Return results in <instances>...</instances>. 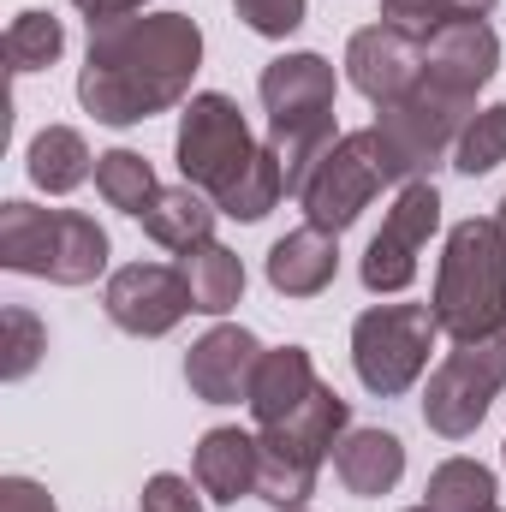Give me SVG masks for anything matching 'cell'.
I'll list each match as a JSON object with an SVG mask.
<instances>
[{"label":"cell","instance_id":"obj_1","mask_svg":"<svg viewBox=\"0 0 506 512\" xmlns=\"http://www.w3.org/2000/svg\"><path fill=\"white\" fill-rule=\"evenodd\" d=\"M203 66V30L191 12H131L90 24L78 102L102 126H143L191 96Z\"/></svg>","mask_w":506,"mask_h":512},{"label":"cell","instance_id":"obj_2","mask_svg":"<svg viewBox=\"0 0 506 512\" xmlns=\"http://www.w3.org/2000/svg\"><path fill=\"white\" fill-rule=\"evenodd\" d=\"M435 322L453 340H483L506 328V227L489 215H471L447 233V251L435 268Z\"/></svg>","mask_w":506,"mask_h":512},{"label":"cell","instance_id":"obj_3","mask_svg":"<svg viewBox=\"0 0 506 512\" xmlns=\"http://www.w3.org/2000/svg\"><path fill=\"white\" fill-rule=\"evenodd\" d=\"M352 423V405L334 393V387H316L292 417L268 423L256 441H262V477H256V501L268 507H304L316 495V477H322V459L340 447Z\"/></svg>","mask_w":506,"mask_h":512},{"label":"cell","instance_id":"obj_4","mask_svg":"<svg viewBox=\"0 0 506 512\" xmlns=\"http://www.w3.org/2000/svg\"><path fill=\"white\" fill-rule=\"evenodd\" d=\"M387 185H411V179H405V161L393 155V143H387L376 126L340 131V143H334V149L316 161V173L304 179L298 209H304L310 227H322V233L340 239Z\"/></svg>","mask_w":506,"mask_h":512},{"label":"cell","instance_id":"obj_5","mask_svg":"<svg viewBox=\"0 0 506 512\" xmlns=\"http://www.w3.org/2000/svg\"><path fill=\"white\" fill-rule=\"evenodd\" d=\"M435 340H441V322L429 304H370L352 322V370L376 399H399L429 370Z\"/></svg>","mask_w":506,"mask_h":512},{"label":"cell","instance_id":"obj_6","mask_svg":"<svg viewBox=\"0 0 506 512\" xmlns=\"http://www.w3.org/2000/svg\"><path fill=\"white\" fill-rule=\"evenodd\" d=\"M506 387V328L483 340H453V352L429 370L423 387V423L447 441L477 435V423L489 417V405Z\"/></svg>","mask_w":506,"mask_h":512},{"label":"cell","instance_id":"obj_7","mask_svg":"<svg viewBox=\"0 0 506 512\" xmlns=\"http://www.w3.org/2000/svg\"><path fill=\"white\" fill-rule=\"evenodd\" d=\"M256 143L251 126H245V114H239V102L233 96H221V90H197L191 102H185V114H179V137H173V155H179V173H185V185H197L203 197H221L245 167L256 161Z\"/></svg>","mask_w":506,"mask_h":512},{"label":"cell","instance_id":"obj_8","mask_svg":"<svg viewBox=\"0 0 506 512\" xmlns=\"http://www.w3.org/2000/svg\"><path fill=\"white\" fill-rule=\"evenodd\" d=\"M471 114H477V102L447 96V90H435L423 78L411 96L376 108V131L393 143V155L405 161V179H429V167L453 161V143H459V131L471 126Z\"/></svg>","mask_w":506,"mask_h":512},{"label":"cell","instance_id":"obj_9","mask_svg":"<svg viewBox=\"0 0 506 512\" xmlns=\"http://www.w3.org/2000/svg\"><path fill=\"white\" fill-rule=\"evenodd\" d=\"M435 227H441V191H435L429 179H411V185L393 197V209L381 215V233L370 239V251H364V268H358L364 286H370L376 298L405 292V286L417 280V256L435 239Z\"/></svg>","mask_w":506,"mask_h":512},{"label":"cell","instance_id":"obj_10","mask_svg":"<svg viewBox=\"0 0 506 512\" xmlns=\"http://www.w3.org/2000/svg\"><path fill=\"white\" fill-rule=\"evenodd\" d=\"M102 310L120 334H137V340H161L173 334L185 316H191V286L179 268L167 262H126L108 274V292H102Z\"/></svg>","mask_w":506,"mask_h":512},{"label":"cell","instance_id":"obj_11","mask_svg":"<svg viewBox=\"0 0 506 512\" xmlns=\"http://www.w3.org/2000/svg\"><path fill=\"white\" fill-rule=\"evenodd\" d=\"M346 78H352L358 96L387 108V102H399L423 84V42L393 30V24H364L346 42Z\"/></svg>","mask_w":506,"mask_h":512},{"label":"cell","instance_id":"obj_12","mask_svg":"<svg viewBox=\"0 0 506 512\" xmlns=\"http://www.w3.org/2000/svg\"><path fill=\"white\" fill-rule=\"evenodd\" d=\"M256 364H262V340L239 322H221L185 352V387L203 405H239V399H251Z\"/></svg>","mask_w":506,"mask_h":512},{"label":"cell","instance_id":"obj_13","mask_svg":"<svg viewBox=\"0 0 506 512\" xmlns=\"http://www.w3.org/2000/svg\"><path fill=\"white\" fill-rule=\"evenodd\" d=\"M495 66H501V36L489 30V18H477V24H447V30H435V36L423 42V78H429L435 90H447V96L477 102V90L495 78Z\"/></svg>","mask_w":506,"mask_h":512},{"label":"cell","instance_id":"obj_14","mask_svg":"<svg viewBox=\"0 0 506 512\" xmlns=\"http://www.w3.org/2000/svg\"><path fill=\"white\" fill-rule=\"evenodd\" d=\"M262 108H268V126L280 120H304V114H334V66L322 54H280L262 66V84H256Z\"/></svg>","mask_w":506,"mask_h":512},{"label":"cell","instance_id":"obj_15","mask_svg":"<svg viewBox=\"0 0 506 512\" xmlns=\"http://www.w3.org/2000/svg\"><path fill=\"white\" fill-rule=\"evenodd\" d=\"M191 477L209 501H245L256 495V477H262V441L245 429H209L191 453Z\"/></svg>","mask_w":506,"mask_h":512},{"label":"cell","instance_id":"obj_16","mask_svg":"<svg viewBox=\"0 0 506 512\" xmlns=\"http://www.w3.org/2000/svg\"><path fill=\"white\" fill-rule=\"evenodd\" d=\"M334 274H340V239L310 221L298 233L274 239V251H268V286L280 298H316L334 286Z\"/></svg>","mask_w":506,"mask_h":512},{"label":"cell","instance_id":"obj_17","mask_svg":"<svg viewBox=\"0 0 506 512\" xmlns=\"http://www.w3.org/2000/svg\"><path fill=\"white\" fill-rule=\"evenodd\" d=\"M334 477H340L346 495H358V501L393 495L399 477H405V441H399L393 429H346L340 447H334Z\"/></svg>","mask_w":506,"mask_h":512},{"label":"cell","instance_id":"obj_18","mask_svg":"<svg viewBox=\"0 0 506 512\" xmlns=\"http://www.w3.org/2000/svg\"><path fill=\"white\" fill-rule=\"evenodd\" d=\"M316 364H310V352L304 346H274V352H262V364H256V382H251V417L256 429H268V423H280V417H292L310 393H316Z\"/></svg>","mask_w":506,"mask_h":512},{"label":"cell","instance_id":"obj_19","mask_svg":"<svg viewBox=\"0 0 506 512\" xmlns=\"http://www.w3.org/2000/svg\"><path fill=\"white\" fill-rule=\"evenodd\" d=\"M215 215H221L215 197H203L197 185H161L137 221H143V233H149L155 245H167V251H197V245H209Z\"/></svg>","mask_w":506,"mask_h":512},{"label":"cell","instance_id":"obj_20","mask_svg":"<svg viewBox=\"0 0 506 512\" xmlns=\"http://www.w3.org/2000/svg\"><path fill=\"white\" fill-rule=\"evenodd\" d=\"M108 268V233L78 215V209H54V239H48V274L54 286H90Z\"/></svg>","mask_w":506,"mask_h":512},{"label":"cell","instance_id":"obj_21","mask_svg":"<svg viewBox=\"0 0 506 512\" xmlns=\"http://www.w3.org/2000/svg\"><path fill=\"white\" fill-rule=\"evenodd\" d=\"M24 167H30V185H36V191H48V197H66V191H78V185L96 173V155H90L84 131L48 126V131H36V137H30V155H24Z\"/></svg>","mask_w":506,"mask_h":512},{"label":"cell","instance_id":"obj_22","mask_svg":"<svg viewBox=\"0 0 506 512\" xmlns=\"http://www.w3.org/2000/svg\"><path fill=\"white\" fill-rule=\"evenodd\" d=\"M179 274L191 286V310L197 316H227L239 298H245V262L227 245H197V251H179Z\"/></svg>","mask_w":506,"mask_h":512},{"label":"cell","instance_id":"obj_23","mask_svg":"<svg viewBox=\"0 0 506 512\" xmlns=\"http://www.w3.org/2000/svg\"><path fill=\"white\" fill-rule=\"evenodd\" d=\"M334 143H340L334 114H304V120H280V126H268V149H274V161H280V173H286V197L304 191V179L316 173V161H322Z\"/></svg>","mask_w":506,"mask_h":512},{"label":"cell","instance_id":"obj_24","mask_svg":"<svg viewBox=\"0 0 506 512\" xmlns=\"http://www.w3.org/2000/svg\"><path fill=\"white\" fill-rule=\"evenodd\" d=\"M48 239H54V209H36L24 197L0 203V268L12 274H48Z\"/></svg>","mask_w":506,"mask_h":512},{"label":"cell","instance_id":"obj_25","mask_svg":"<svg viewBox=\"0 0 506 512\" xmlns=\"http://www.w3.org/2000/svg\"><path fill=\"white\" fill-rule=\"evenodd\" d=\"M495 471L477 465V459H447L429 471V489H423V507L429 512H495Z\"/></svg>","mask_w":506,"mask_h":512},{"label":"cell","instance_id":"obj_26","mask_svg":"<svg viewBox=\"0 0 506 512\" xmlns=\"http://www.w3.org/2000/svg\"><path fill=\"white\" fill-rule=\"evenodd\" d=\"M96 191H102L108 209H120V215L137 221L161 185H155V167L137 149H108V155H96Z\"/></svg>","mask_w":506,"mask_h":512},{"label":"cell","instance_id":"obj_27","mask_svg":"<svg viewBox=\"0 0 506 512\" xmlns=\"http://www.w3.org/2000/svg\"><path fill=\"white\" fill-rule=\"evenodd\" d=\"M280 197H286V173H280L274 149L262 143L251 167H245V173L215 197V209H221V215H233V221H262L268 209H280Z\"/></svg>","mask_w":506,"mask_h":512},{"label":"cell","instance_id":"obj_28","mask_svg":"<svg viewBox=\"0 0 506 512\" xmlns=\"http://www.w3.org/2000/svg\"><path fill=\"white\" fill-rule=\"evenodd\" d=\"M489 12H495V0H381V24H393L417 42H429L447 24H477Z\"/></svg>","mask_w":506,"mask_h":512},{"label":"cell","instance_id":"obj_29","mask_svg":"<svg viewBox=\"0 0 506 512\" xmlns=\"http://www.w3.org/2000/svg\"><path fill=\"white\" fill-rule=\"evenodd\" d=\"M60 54H66V30H60L54 12H18V18H12V30H6V66H12L18 78L54 66Z\"/></svg>","mask_w":506,"mask_h":512},{"label":"cell","instance_id":"obj_30","mask_svg":"<svg viewBox=\"0 0 506 512\" xmlns=\"http://www.w3.org/2000/svg\"><path fill=\"white\" fill-rule=\"evenodd\" d=\"M506 161V102H495V108H477L471 114V126L459 131V143H453V167L459 173H495Z\"/></svg>","mask_w":506,"mask_h":512},{"label":"cell","instance_id":"obj_31","mask_svg":"<svg viewBox=\"0 0 506 512\" xmlns=\"http://www.w3.org/2000/svg\"><path fill=\"white\" fill-rule=\"evenodd\" d=\"M0 322H6V346H0L6 358H0V376H6V382H24V376L42 364V352H48V328H42L24 304H6Z\"/></svg>","mask_w":506,"mask_h":512},{"label":"cell","instance_id":"obj_32","mask_svg":"<svg viewBox=\"0 0 506 512\" xmlns=\"http://www.w3.org/2000/svg\"><path fill=\"white\" fill-rule=\"evenodd\" d=\"M233 12L251 24L256 36H274V42H280V36H292V30L304 24L310 6H304V0H233Z\"/></svg>","mask_w":506,"mask_h":512},{"label":"cell","instance_id":"obj_33","mask_svg":"<svg viewBox=\"0 0 506 512\" xmlns=\"http://www.w3.org/2000/svg\"><path fill=\"white\" fill-rule=\"evenodd\" d=\"M197 477H173V471H155L149 483H143V512H203V501H197V489H191Z\"/></svg>","mask_w":506,"mask_h":512},{"label":"cell","instance_id":"obj_34","mask_svg":"<svg viewBox=\"0 0 506 512\" xmlns=\"http://www.w3.org/2000/svg\"><path fill=\"white\" fill-rule=\"evenodd\" d=\"M0 512H60L36 477H0Z\"/></svg>","mask_w":506,"mask_h":512},{"label":"cell","instance_id":"obj_35","mask_svg":"<svg viewBox=\"0 0 506 512\" xmlns=\"http://www.w3.org/2000/svg\"><path fill=\"white\" fill-rule=\"evenodd\" d=\"M90 24H108V18H131V12H143L149 0H72Z\"/></svg>","mask_w":506,"mask_h":512},{"label":"cell","instance_id":"obj_36","mask_svg":"<svg viewBox=\"0 0 506 512\" xmlns=\"http://www.w3.org/2000/svg\"><path fill=\"white\" fill-rule=\"evenodd\" d=\"M495 221H501V227H506V197H501V215H495Z\"/></svg>","mask_w":506,"mask_h":512},{"label":"cell","instance_id":"obj_37","mask_svg":"<svg viewBox=\"0 0 506 512\" xmlns=\"http://www.w3.org/2000/svg\"><path fill=\"white\" fill-rule=\"evenodd\" d=\"M286 512H310V507H286Z\"/></svg>","mask_w":506,"mask_h":512},{"label":"cell","instance_id":"obj_38","mask_svg":"<svg viewBox=\"0 0 506 512\" xmlns=\"http://www.w3.org/2000/svg\"><path fill=\"white\" fill-rule=\"evenodd\" d=\"M405 512H429V507H405Z\"/></svg>","mask_w":506,"mask_h":512},{"label":"cell","instance_id":"obj_39","mask_svg":"<svg viewBox=\"0 0 506 512\" xmlns=\"http://www.w3.org/2000/svg\"><path fill=\"white\" fill-rule=\"evenodd\" d=\"M495 512H501V507H495Z\"/></svg>","mask_w":506,"mask_h":512},{"label":"cell","instance_id":"obj_40","mask_svg":"<svg viewBox=\"0 0 506 512\" xmlns=\"http://www.w3.org/2000/svg\"><path fill=\"white\" fill-rule=\"evenodd\" d=\"M501 453H506V447H501Z\"/></svg>","mask_w":506,"mask_h":512}]
</instances>
